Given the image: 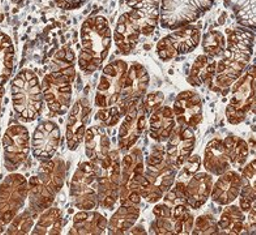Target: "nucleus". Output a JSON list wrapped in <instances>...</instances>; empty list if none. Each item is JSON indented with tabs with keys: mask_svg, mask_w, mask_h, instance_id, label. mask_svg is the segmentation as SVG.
I'll use <instances>...</instances> for the list:
<instances>
[{
	"mask_svg": "<svg viewBox=\"0 0 256 235\" xmlns=\"http://www.w3.org/2000/svg\"><path fill=\"white\" fill-rule=\"evenodd\" d=\"M202 44V26L200 25H186L178 28L157 44L156 51L164 63L176 59V56H184L199 47Z\"/></svg>",
	"mask_w": 256,
	"mask_h": 235,
	"instance_id": "nucleus-14",
	"label": "nucleus"
},
{
	"mask_svg": "<svg viewBox=\"0 0 256 235\" xmlns=\"http://www.w3.org/2000/svg\"><path fill=\"white\" fill-rule=\"evenodd\" d=\"M166 158L176 168H182L184 162L194 154L196 148V136L194 130L178 126L168 140Z\"/></svg>",
	"mask_w": 256,
	"mask_h": 235,
	"instance_id": "nucleus-21",
	"label": "nucleus"
},
{
	"mask_svg": "<svg viewBox=\"0 0 256 235\" xmlns=\"http://www.w3.org/2000/svg\"><path fill=\"white\" fill-rule=\"evenodd\" d=\"M225 148L229 156L230 164L232 168H242L247 164L250 156V148L246 140L238 136H228L224 138Z\"/></svg>",
	"mask_w": 256,
	"mask_h": 235,
	"instance_id": "nucleus-37",
	"label": "nucleus"
},
{
	"mask_svg": "<svg viewBox=\"0 0 256 235\" xmlns=\"http://www.w3.org/2000/svg\"><path fill=\"white\" fill-rule=\"evenodd\" d=\"M174 115L178 126L198 130L202 122V100L199 93L184 90L176 96L174 101Z\"/></svg>",
	"mask_w": 256,
	"mask_h": 235,
	"instance_id": "nucleus-20",
	"label": "nucleus"
},
{
	"mask_svg": "<svg viewBox=\"0 0 256 235\" xmlns=\"http://www.w3.org/2000/svg\"><path fill=\"white\" fill-rule=\"evenodd\" d=\"M128 232H130V234H146V232H145L142 226H136V228L134 226Z\"/></svg>",
	"mask_w": 256,
	"mask_h": 235,
	"instance_id": "nucleus-46",
	"label": "nucleus"
},
{
	"mask_svg": "<svg viewBox=\"0 0 256 235\" xmlns=\"http://www.w3.org/2000/svg\"><path fill=\"white\" fill-rule=\"evenodd\" d=\"M202 50L206 55L216 59L224 54L226 48V38L221 32L210 30L206 34H204L202 40Z\"/></svg>",
	"mask_w": 256,
	"mask_h": 235,
	"instance_id": "nucleus-39",
	"label": "nucleus"
},
{
	"mask_svg": "<svg viewBox=\"0 0 256 235\" xmlns=\"http://www.w3.org/2000/svg\"><path fill=\"white\" fill-rule=\"evenodd\" d=\"M255 44V33L246 28H236L228 30L226 48L217 66L216 78L210 85L214 93L228 96L230 88L244 74L251 62Z\"/></svg>",
	"mask_w": 256,
	"mask_h": 235,
	"instance_id": "nucleus-2",
	"label": "nucleus"
},
{
	"mask_svg": "<svg viewBox=\"0 0 256 235\" xmlns=\"http://www.w3.org/2000/svg\"><path fill=\"white\" fill-rule=\"evenodd\" d=\"M85 154L90 162L98 166L112 152V140L104 126H92L86 130L84 138Z\"/></svg>",
	"mask_w": 256,
	"mask_h": 235,
	"instance_id": "nucleus-24",
	"label": "nucleus"
},
{
	"mask_svg": "<svg viewBox=\"0 0 256 235\" xmlns=\"http://www.w3.org/2000/svg\"><path fill=\"white\" fill-rule=\"evenodd\" d=\"M12 106L17 119L22 123H33L44 111V90L37 74L22 70L10 85Z\"/></svg>",
	"mask_w": 256,
	"mask_h": 235,
	"instance_id": "nucleus-7",
	"label": "nucleus"
},
{
	"mask_svg": "<svg viewBox=\"0 0 256 235\" xmlns=\"http://www.w3.org/2000/svg\"><path fill=\"white\" fill-rule=\"evenodd\" d=\"M108 221L101 213L92 210H80L74 217V225L70 234L102 235L108 232Z\"/></svg>",
	"mask_w": 256,
	"mask_h": 235,
	"instance_id": "nucleus-28",
	"label": "nucleus"
},
{
	"mask_svg": "<svg viewBox=\"0 0 256 235\" xmlns=\"http://www.w3.org/2000/svg\"><path fill=\"white\" fill-rule=\"evenodd\" d=\"M200 168H202V157L198 154H192L184 162L182 168H179V172L176 174V180H190L194 175L199 172Z\"/></svg>",
	"mask_w": 256,
	"mask_h": 235,
	"instance_id": "nucleus-41",
	"label": "nucleus"
},
{
	"mask_svg": "<svg viewBox=\"0 0 256 235\" xmlns=\"http://www.w3.org/2000/svg\"><path fill=\"white\" fill-rule=\"evenodd\" d=\"M240 188H242L240 172L230 168L225 174L220 175L218 180L213 184L212 195H210L212 202L221 206L232 204L240 198Z\"/></svg>",
	"mask_w": 256,
	"mask_h": 235,
	"instance_id": "nucleus-23",
	"label": "nucleus"
},
{
	"mask_svg": "<svg viewBox=\"0 0 256 235\" xmlns=\"http://www.w3.org/2000/svg\"><path fill=\"white\" fill-rule=\"evenodd\" d=\"M122 158L120 152L112 150L98 164V205L112 210L119 200Z\"/></svg>",
	"mask_w": 256,
	"mask_h": 235,
	"instance_id": "nucleus-13",
	"label": "nucleus"
},
{
	"mask_svg": "<svg viewBox=\"0 0 256 235\" xmlns=\"http://www.w3.org/2000/svg\"><path fill=\"white\" fill-rule=\"evenodd\" d=\"M70 195L80 210H92L98 205V166L85 161L78 164L71 179Z\"/></svg>",
	"mask_w": 256,
	"mask_h": 235,
	"instance_id": "nucleus-11",
	"label": "nucleus"
},
{
	"mask_svg": "<svg viewBox=\"0 0 256 235\" xmlns=\"http://www.w3.org/2000/svg\"><path fill=\"white\" fill-rule=\"evenodd\" d=\"M217 66L218 62L214 60L213 58L206 54L200 55L192 64L191 70L187 76V82L194 88H199L206 84L210 88L213 80L216 78Z\"/></svg>",
	"mask_w": 256,
	"mask_h": 235,
	"instance_id": "nucleus-29",
	"label": "nucleus"
},
{
	"mask_svg": "<svg viewBox=\"0 0 256 235\" xmlns=\"http://www.w3.org/2000/svg\"><path fill=\"white\" fill-rule=\"evenodd\" d=\"M16 50L10 36L0 32V86H6L14 70Z\"/></svg>",
	"mask_w": 256,
	"mask_h": 235,
	"instance_id": "nucleus-35",
	"label": "nucleus"
},
{
	"mask_svg": "<svg viewBox=\"0 0 256 235\" xmlns=\"http://www.w3.org/2000/svg\"><path fill=\"white\" fill-rule=\"evenodd\" d=\"M176 170L168 158L156 164H145L142 196L148 204H157L176 180Z\"/></svg>",
	"mask_w": 256,
	"mask_h": 235,
	"instance_id": "nucleus-15",
	"label": "nucleus"
},
{
	"mask_svg": "<svg viewBox=\"0 0 256 235\" xmlns=\"http://www.w3.org/2000/svg\"><path fill=\"white\" fill-rule=\"evenodd\" d=\"M128 68L130 64L124 60H114L104 68L94 97V104L98 108H112L118 102L127 78Z\"/></svg>",
	"mask_w": 256,
	"mask_h": 235,
	"instance_id": "nucleus-16",
	"label": "nucleus"
},
{
	"mask_svg": "<svg viewBox=\"0 0 256 235\" xmlns=\"http://www.w3.org/2000/svg\"><path fill=\"white\" fill-rule=\"evenodd\" d=\"M176 127L174 110L170 106H162L149 118V136L156 142H165Z\"/></svg>",
	"mask_w": 256,
	"mask_h": 235,
	"instance_id": "nucleus-27",
	"label": "nucleus"
},
{
	"mask_svg": "<svg viewBox=\"0 0 256 235\" xmlns=\"http://www.w3.org/2000/svg\"><path fill=\"white\" fill-rule=\"evenodd\" d=\"M29 180L22 174L10 172L0 183V234L7 230L28 200Z\"/></svg>",
	"mask_w": 256,
	"mask_h": 235,
	"instance_id": "nucleus-10",
	"label": "nucleus"
},
{
	"mask_svg": "<svg viewBox=\"0 0 256 235\" xmlns=\"http://www.w3.org/2000/svg\"><path fill=\"white\" fill-rule=\"evenodd\" d=\"M60 127L52 120L40 122L32 136V153L40 162L52 160L60 146Z\"/></svg>",
	"mask_w": 256,
	"mask_h": 235,
	"instance_id": "nucleus-19",
	"label": "nucleus"
},
{
	"mask_svg": "<svg viewBox=\"0 0 256 235\" xmlns=\"http://www.w3.org/2000/svg\"><path fill=\"white\" fill-rule=\"evenodd\" d=\"M145 175V161L142 150L134 146L122 158L120 190L119 202L128 205H140L142 186Z\"/></svg>",
	"mask_w": 256,
	"mask_h": 235,
	"instance_id": "nucleus-9",
	"label": "nucleus"
},
{
	"mask_svg": "<svg viewBox=\"0 0 256 235\" xmlns=\"http://www.w3.org/2000/svg\"><path fill=\"white\" fill-rule=\"evenodd\" d=\"M214 179L209 172H198L186 183V195L190 209L199 210L212 195Z\"/></svg>",
	"mask_w": 256,
	"mask_h": 235,
	"instance_id": "nucleus-25",
	"label": "nucleus"
},
{
	"mask_svg": "<svg viewBox=\"0 0 256 235\" xmlns=\"http://www.w3.org/2000/svg\"><path fill=\"white\" fill-rule=\"evenodd\" d=\"M76 80V55L70 47L55 54L52 67L42 80L44 100L50 116L66 115L72 102V86Z\"/></svg>",
	"mask_w": 256,
	"mask_h": 235,
	"instance_id": "nucleus-3",
	"label": "nucleus"
},
{
	"mask_svg": "<svg viewBox=\"0 0 256 235\" xmlns=\"http://www.w3.org/2000/svg\"><path fill=\"white\" fill-rule=\"evenodd\" d=\"M214 0H161V26L168 30L191 25L212 10Z\"/></svg>",
	"mask_w": 256,
	"mask_h": 235,
	"instance_id": "nucleus-8",
	"label": "nucleus"
},
{
	"mask_svg": "<svg viewBox=\"0 0 256 235\" xmlns=\"http://www.w3.org/2000/svg\"><path fill=\"white\" fill-rule=\"evenodd\" d=\"M164 102H165V94L162 93V92H153V93L146 94V97L142 101V106H144L145 114H146L148 119L160 108L164 106Z\"/></svg>",
	"mask_w": 256,
	"mask_h": 235,
	"instance_id": "nucleus-42",
	"label": "nucleus"
},
{
	"mask_svg": "<svg viewBox=\"0 0 256 235\" xmlns=\"http://www.w3.org/2000/svg\"><path fill=\"white\" fill-rule=\"evenodd\" d=\"M256 96V74L254 66L232 85V98L226 108V119L232 126H240L251 114Z\"/></svg>",
	"mask_w": 256,
	"mask_h": 235,
	"instance_id": "nucleus-12",
	"label": "nucleus"
},
{
	"mask_svg": "<svg viewBox=\"0 0 256 235\" xmlns=\"http://www.w3.org/2000/svg\"><path fill=\"white\" fill-rule=\"evenodd\" d=\"M192 234L194 235H214L221 234L218 228V224L214 221L213 216L202 214L199 216L195 220L194 228H192Z\"/></svg>",
	"mask_w": 256,
	"mask_h": 235,
	"instance_id": "nucleus-40",
	"label": "nucleus"
},
{
	"mask_svg": "<svg viewBox=\"0 0 256 235\" xmlns=\"http://www.w3.org/2000/svg\"><path fill=\"white\" fill-rule=\"evenodd\" d=\"M153 214H154V222L152 228L156 234L161 235H174L176 234V221L174 218L172 209L168 208L165 202H157L154 204Z\"/></svg>",
	"mask_w": 256,
	"mask_h": 235,
	"instance_id": "nucleus-36",
	"label": "nucleus"
},
{
	"mask_svg": "<svg viewBox=\"0 0 256 235\" xmlns=\"http://www.w3.org/2000/svg\"><path fill=\"white\" fill-rule=\"evenodd\" d=\"M58 8L63 10H78L84 6L88 0H54Z\"/></svg>",
	"mask_w": 256,
	"mask_h": 235,
	"instance_id": "nucleus-43",
	"label": "nucleus"
},
{
	"mask_svg": "<svg viewBox=\"0 0 256 235\" xmlns=\"http://www.w3.org/2000/svg\"><path fill=\"white\" fill-rule=\"evenodd\" d=\"M128 10L118 18L112 32L116 50L128 56L142 37H149L161 22V0H126Z\"/></svg>",
	"mask_w": 256,
	"mask_h": 235,
	"instance_id": "nucleus-1",
	"label": "nucleus"
},
{
	"mask_svg": "<svg viewBox=\"0 0 256 235\" xmlns=\"http://www.w3.org/2000/svg\"><path fill=\"white\" fill-rule=\"evenodd\" d=\"M246 213L236 205H226L222 214L218 220V228L221 234L240 235L247 234Z\"/></svg>",
	"mask_w": 256,
	"mask_h": 235,
	"instance_id": "nucleus-31",
	"label": "nucleus"
},
{
	"mask_svg": "<svg viewBox=\"0 0 256 235\" xmlns=\"http://www.w3.org/2000/svg\"><path fill=\"white\" fill-rule=\"evenodd\" d=\"M246 228L247 234L256 232V200L254 202L252 206L248 210V216H247L246 218Z\"/></svg>",
	"mask_w": 256,
	"mask_h": 235,
	"instance_id": "nucleus-44",
	"label": "nucleus"
},
{
	"mask_svg": "<svg viewBox=\"0 0 256 235\" xmlns=\"http://www.w3.org/2000/svg\"><path fill=\"white\" fill-rule=\"evenodd\" d=\"M242 176V188L240 195V206L244 213L252 206L256 200V160L248 162L240 170Z\"/></svg>",
	"mask_w": 256,
	"mask_h": 235,
	"instance_id": "nucleus-32",
	"label": "nucleus"
},
{
	"mask_svg": "<svg viewBox=\"0 0 256 235\" xmlns=\"http://www.w3.org/2000/svg\"><path fill=\"white\" fill-rule=\"evenodd\" d=\"M202 166L206 168V172L212 174L213 176L225 174L232 168L222 138H216L209 141L204 152Z\"/></svg>",
	"mask_w": 256,
	"mask_h": 235,
	"instance_id": "nucleus-26",
	"label": "nucleus"
},
{
	"mask_svg": "<svg viewBox=\"0 0 256 235\" xmlns=\"http://www.w3.org/2000/svg\"><path fill=\"white\" fill-rule=\"evenodd\" d=\"M32 150V138L28 128L21 123H12L3 136L4 166L7 172H16L26 162Z\"/></svg>",
	"mask_w": 256,
	"mask_h": 235,
	"instance_id": "nucleus-17",
	"label": "nucleus"
},
{
	"mask_svg": "<svg viewBox=\"0 0 256 235\" xmlns=\"http://www.w3.org/2000/svg\"><path fill=\"white\" fill-rule=\"evenodd\" d=\"M240 26L256 30V0H224Z\"/></svg>",
	"mask_w": 256,
	"mask_h": 235,
	"instance_id": "nucleus-34",
	"label": "nucleus"
},
{
	"mask_svg": "<svg viewBox=\"0 0 256 235\" xmlns=\"http://www.w3.org/2000/svg\"><path fill=\"white\" fill-rule=\"evenodd\" d=\"M90 112V104H89L88 100H85V98L76 101V104L70 110L67 119V130H66L67 146L70 150H78L81 142H84L86 124H88Z\"/></svg>",
	"mask_w": 256,
	"mask_h": 235,
	"instance_id": "nucleus-22",
	"label": "nucleus"
},
{
	"mask_svg": "<svg viewBox=\"0 0 256 235\" xmlns=\"http://www.w3.org/2000/svg\"><path fill=\"white\" fill-rule=\"evenodd\" d=\"M63 213L59 208L50 206L42 212L37 218V224L32 230L33 235H59L63 230Z\"/></svg>",
	"mask_w": 256,
	"mask_h": 235,
	"instance_id": "nucleus-33",
	"label": "nucleus"
},
{
	"mask_svg": "<svg viewBox=\"0 0 256 235\" xmlns=\"http://www.w3.org/2000/svg\"><path fill=\"white\" fill-rule=\"evenodd\" d=\"M4 96H6V88L4 86H0V118L3 115V111H4Z\"/></svg>",
	"mask_w": 256,
	"mask_h": 235,
	"instance_id": "nucleus-45",
	"label": "nucleus"
},
{
	"mask_svg": "<svg viewBox=\"0 0 256 235\" xmlns=\"http://www.w3.org/2000/svg\"><path fill=\"white\" fill-rule=\"evenodd\" d=\"M140 218V205L120 204V208L115 212L108 221V232L110 235L128 234L138 220Z\"/></svg>",
	"mask_w": 256,
	"mask_h": 235,
	"instance_id": "nucleus-30",
	"label": "nucleus"
},
{
	"mask_svg": "<svg viewBox=\"0 0 256 235\" xmlns=\"http://www.w3.org/2000/svg\"><path fill=\"white\" fill-rule=\"evenodd\" d=\"M40 213H38L36 209L29 208L24 212H20L12 220L8 225L6 234L8 235H26L30 234L34 228V221L40 217Z\"/></svg>",
	"mask_w": 256,
	"mask_h": 235,
	"instance_id": "nucleus-38",
	"label": "nucleus"
},
{
	"mask_svg": "<svg viewBox=\"0 0 256 235\" xmlns=\"http://www.w3.org/2000/svg\"><path fill=\"white\" fill-rule=\"evenodd\" d=\"M66 175V162L62 158L40 162L37 175L29 179V206L38 213L52 206L55 198L63 188Z\"/></svg>",
	"mask_w": 256,
	"mask_h": 235,
	"instance_id": "nucleus-6",
	"label": "nucleus"
},
{
	"mask_svg": "<svg viewBox=\"0 0 256 235\" xmlns=\"http://www.w3.org/2000/svg\"><path fill=\"white\" fill-rule=\"evenodd\" d=\"M81 50L78 66L85 74H93L104 68V64L112 50V32L108 18L104 16H90L82 24L80 30Z\"/></svg>",
	"mask_w": 256,
	"mask_h": 235,
	"instance_id": "nucleus-4",
	"label": "nucleus"
},
{
	"mask_svg": "<svg viewBox=\"0 0 256 235\" xmlns=\"http://www.w3.org/2000/svg\"><path fill=\"white\" fill-rule=\"evenodd\" d=\"M148 120L149 119L142 106V100L136 101L128 110L126 116L122 119L118 134L119 152L126 154L135 146L138 138L144 134Z\"/></svg>",
	"mask_w": 256,
	"mask_h": 235,
	"instance_id": "nucleus-18",
	"label": "nucleus"
},
{
	"mask_svg": "<svg viewBox=\"0 0 256 235\" xmlns=\"http://www.w3.org/2000/svg\"><path fill=\"white\" fill-rule=\"evenodd\" d=\"M150 78L146 68L140 63L130 64L128 74L120 97L115 106L108 108H100L96 114V122L104 127H115L126 116L128 110L136 101H140L148 92Z\"/></svg>",
	"mask_w": 256,
	"mask_h": 235,
	"instance_id": "nucleus-5",
	"label": "nucleus"
}]
</instances>
